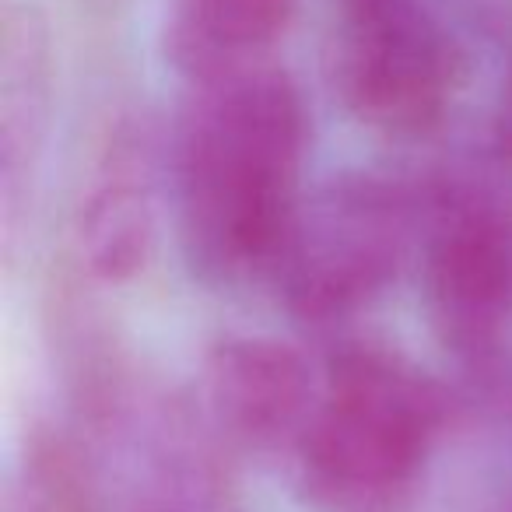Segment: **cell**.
Returning a JSON list of instances; mask_svg holds the SVG:
<instances>
[{"label": "cell", "instance_id": "cell-3", "mask_svg": "<svg viewBox=\"0 0 512 512\" xmlns=\"http://www.w3.org/2000/svg\"><path fill=\"white\" fill-rule=\"evenodd\" d=\"M418 242L411 172L344 169L306 190L267 285L295 323L334 334L397 285Z\"/></svg>", "mask_w": 512, "mask_h": 512}, {"label": "cell", "instance_id": "cell-12", "mask_svg": "<svg viewBox=\"0 0 512 512\" xmlns=\"http://www.w3.org/2000/svg\"><path fill=\"white\" fill-rule=\"evenodd\" d=\"M414 0H341L344 15H376V11H390V8H404Z\"/></svg>", "mask_w": 512, "mask_h": 512}, {"label": "cell", "instance_id": "cell-8", "mask_svg": "<svg viewBox=\"0 0 512 512\" xmlns=\"http://www.w3.org/2000/svg\"><path fill=\"white\" fill-rule=\"evenodd\" d=\"M299 0H169L162 53L190 85L264 67L292 29Z\"/></svg>", "mask_w": 512, "mask_h": 512}, {"label": "cell", "instance_id": "cell-6", "mask_svg": "<svg viewBox=\"0 0 512 512\" xmlns=\"http://www.w3.org/2000/svg\"><path fill=\"white\" fill-rule=\"evenodd\" d=\"M320 397V362L271 334H221L200 358L193 404L228 453L292 460Z\"/></svg>", "mask_w": 512, "mask_h": 512}, {"label": "cell", "instance_id": "cell-1", "mask_svg": "<svg viewBox=\"0 0 512 512\" xmlns=\"http://www.w3.org/2000/svg\"><path fill=\"white\" fill-rule=\"evenodd\" d=\"M313 120L278 67L190 85L172 127L169 218L193 281L214 292L267 285L302 197Z\"/></svg>", "mask_w": 512, "mask_h": 512}, {"label": "cell", "instance_id": "cell-10", "mask_svg": "<svg viewBox=\"0 0 512 512\" xmlns=\"http://www.w3.org/2000/svg\"><path fill=\"white\" fill-rule=\"evenodd\" d=\"M449 358L456 365V379L449 386L460 414H477L491 428L512 435V337Z\"/></svg>", "mask_w": 512, "mask_h": 512}, {"label": "cell", "instance_id": "cell-7", "mask_svg": "<svg viewBox=\"0 0 512 512\" xmlns=\"http://www.w3.org/2000/svg\"><path fill=\"white\" fill-rule=\"evenodd\" d=\"M162 204H169V148L151 123L127 120L109 134L74 207V249L102 285H127L151 264Z\"/></svg>", "mask_w": 512, "mask_h": 512}, {"label": "cell", "instance_id": "cell-9", "mask_svg": "<svg viewBox=\"0 0 512 512\" xmlns=\"http://www.w3.org/2000/svg\"><path fill=\"white\" fill-rule=\"evenodd\" d=\"M46 60L43 36L32 22L8 32V67H4V200L15 204L22 183L32 176L39 137L46 127Z\"/></svg>", "mask_w": 512, "mask_h": 512}, {"label": "cell", "instance_id": "cell-2", "mask_svg": "<svg viewBox=\"0 0 512 512\" xmlns=\"http://www.w3.org/2000/svg\"><path fill=\"white\" fill-rule=\"evenodd\" d=\"M460 418L449 383L376 341H334L320 397L292 453L295 488L316 512H411L442 435Z\"/></svg>", "mask_w": 512, "mask_h": 512}, {"label": "cell", "instance_id": "cell-4", "mask_svg": "<svg viewBox=\"0 0 512 512\" xmlns=\"http://www.w3.org/2000/svg\"><path fill=\"white\" fill-rule=\"evenodd\" d=\"M421 204L418 285L449 355L512 337V165L488 141L411 172Z\"/></svg>", "mask_w": 512, "mask_h": 512}, {"label": "cell", "instance_id": "cell-11", "mask_svg": "<svg viewBox=\"0 0 512 512\" xmlns=\"http://www.w3.org/2000/svg\"><path fill=\"white\" fill-rule=\"evenodd\" d=\"M488 141L495 144L505 162L512 165V57H509V67H505L502 88H498L495 113H491V123H488Z\"/></svg>", "mask_w": 512, "mask_h": 512}, {"label": "cell", "instance_id": "cell-5", "mask_svg": "<svg viewBox=\"0 0 512 512\" xmlns=\"http://www.w3.org/2000/svg\"><path fill=\"white\" fill-rule=\"evenodd\" d=\"M467 78L456 39L418 4L344 15L330 85L348 116L393 141H425L446 123Z\"/></svg>", "mask_w": 512, "mask_h": 512}, {"label": "cell", "instance_id": "cell-13", "mask_svg": "<svg viewBox=\"0 0 512 512\" xmlns=\"http://www.w3.org/2000/svg\"><path fill=\"white\" fill-rule=\"evenodd\" d=\"M495 512H512V488L502 495V502H498V509Z\"/></svg>", "mask_w": 512, "mask_h": 512}]
</instances>
